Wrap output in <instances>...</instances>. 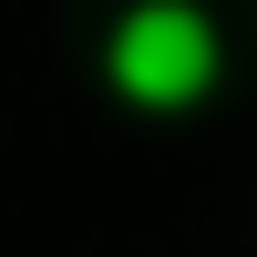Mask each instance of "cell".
I'll list each match as a JSON object with an SVG mask.
<instances>
[{"mask_svg":"<svg viewBox=\"0 0 257 257\" xmlns=\"http://www.w3.org/2000/svg\"><path fill=\"white\" fill-rule=\"evenodd\" d=\"M103 82L134 113H196L226 82V21L206 0H123L103 31Z\"/></svg>","mask_w":257,"mask_h":257,"instance_id":"cell-1","label":"cell"}]
</instances>
